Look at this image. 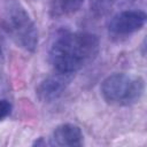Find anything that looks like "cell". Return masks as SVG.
I'll use <instances>...</instances> for the list:
<instances>
[{"mask_svg": "<svg viewBox=\"0 0 147 147\" xmlns=\"http://www.w3.org/2000/svg\"><path fill=\"white\" fill-rule=\"evenodd\" d=\"M84 142V136L79 126L72 123L57 125L51 138V144L60 147H79Z\"/></svg>", "mask_w": 147, "mask_h": 147, "instance_id": "5b68a950", "label": "cell"}, {"mask_svg": "<svg viewBox=\"0 0 147 147\" xmlns=\"http://www.w3.org/2000/svg\"><path fill=\"white\" fill-rule=\"evenodd\" d=\"M83 3L84 0H60V7L64 13H75Z\"/></svg>", "mask_w": 147, "mask_h": 147, "instance_id": "52a82bcc", "label": "cell"}, {"mask_svg": "<svg viewBox=\"0 0 147 147\" xmlns=\"http://www.w3.org/2000/svg\"><path fill=\"white\" fill-rule=\"evenodd\" d=\"M99 47V38L93 33L62 31L51 46L49 60L57 72L71 75L91 62Z\"/></svg>", "mask_w": 147, "mask_h": 147, "instance_id": "6da1fadb", "label": "cell"}, {"mask_svg": "<svg viewBox=\"0 0 147 147\" xmlns=\"http://www.w3.org/2000/svg\"><path fill=\"white\" fill-rule=\"evenodd\" d=\"M0 24L11 40L28 52L38 46V30L31 16L18 0H5L0 14Z\"/></svg>", "mask_w": 147, "mask_h": 147, "instance_id": "7a4b0ae2", "label": "cell"}, {"mask_svg": "<svg viewBox=\"0 0 147 147\" xmlns=\"http://www.w3.org/2000/svg\"><path fill=\"white\" fill-rule=\"evenodd\" d=\"M146 14L142 10H123L111 17L108 30L116 36H127L139 31L146 23Z\"/></svg>", "mask_w": 147, "mask_h": 147, "instance_id": "277c9868", "label": "cell"}, {"mask_svg": "<svg viewBox=\"0 0 147 147\" xmlns=\"http://www.w3.org/2000/svg\"><path fill=\"white\" fill-rule=\"evenodd\" d=\"M100 90L107 103L114 106H130L139 101L142 96L145 82L140 76L115 72L103 79Z\"/></svg>", "mask_w": 147, "mask_h": 147, "instance_id": "3957f363", "label": "cell"}, {"mask_svg": "<svg viewBox=\"0 0 147 147\" xmlns=\"http://www.w3.org/2000/svg\"><path fill=\"white\" fill-rule=\"evenodd\" d=\"M11 113V103L8 100H0V119H3Z\"/></svg>", "mask_w": 147, "mask_h": 147, "instance_id": "ba28073f", "label": "cell"}, {"mask_svg": "<svg viewBox=\"0 0 147 147\" xmlns=\"http://www.w3.org/2000/svg\"><path fill=\"white\" fill-rule=\"evenodd\" d=\"M68 76L65 74L57 72L56 75L48 76L37 87V95L44 102H52L62 95L67 85Z\"/></svg>", "mask_w": 147, "mask_h": 147, "instance_id": "8992f818", "label": "cell"}]
</instances>
